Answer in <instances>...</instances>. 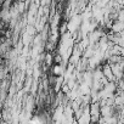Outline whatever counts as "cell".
Instances as JSON below:
<instances>
[{
  "label": "cell",
  "mask_w": 124,
  "mask_h": 124,
  "mask_svg": "<svg viewBox=\"0 0 124 124\" xmlns=\"http://www.w3.org/2000/svg\"><path fill=\"white\" fill-rule=\"evenodd\" d=\"M62 73H63V66H62V65H56V66H54V68H52V74H54L55 77H61Z\"/></svg>",
  "instance_id": "2"
},
{
  "label": "cell",
  "mask_w": 124,
  "mask_h": 124,
  "mask_svg": "<svg viewBox=\"0 0 124 124\" xmlns=\"http://www.w3.org/2000/svg\"><path fill=\"white\" fill-rule=\"evenodd\" d=\"M51 60H52V55L51 54H47L46 55V65H50L51 63Z\"/></svg>",
  "instance_id": "5"
},
{
  "label": "cell",
  "mask_w": 124,
  "mask_h": 124,
  "mask_svg": "<svg viewBox=\"0 0 124 124\" xmlns=\"http://www.w3.org/2000/svg\"><path fill=\"white\" fill-rule=\"evenodd\" d=\"M90 116H101V103L100 102H93L90 106Z\"/></svg>",
  "instance_id": "1"
},
{
  "label": "cell",
  "mask_w": 124,
  "mask_h": 124,
  "mask_svg": "<svg viewBox=\"0 0 124 124\" xmlns=\"http://www.w3.org/2000/svg\"><path fill=\"white\" fill-rule=\"evenodd\" d=\"M55 62H56L57 65H61V63H62V56H61V55L55 56Z\"/></svg>",
  "instance_id": "4"
},
{
  "label": "cell",
  "mask_w": 124,
  "mask_h": 124,
  "mask_svg": "<svg viewBox=\"0 0 124 124\" xmlns=\"http://www.w3.org/2000/svg\"><path fill=\"white\" fill-rule=\"evenodd\" d=\"M90 124H97V123H91V122H90Z\"/></svg>",
  "instance_id": "6"
},
{
  "label": "cell",
  "mask_w": 124,
  "mask_h": 124,
  "mask_svg": "<svg viewBox=\"0 0 124 124\" xmlns=\"http://www.w3.org/2000/svg\"><path fill=\"white\" fill-rule=\"evenodd\" d=\"M54 49H55V43L47 41V44H46V50H47V51H52Z\"/></svg>",
  "instance_id": "3"
}]
</instances>
